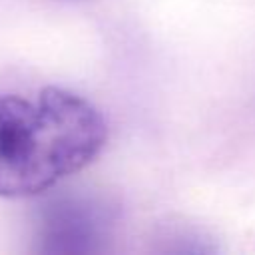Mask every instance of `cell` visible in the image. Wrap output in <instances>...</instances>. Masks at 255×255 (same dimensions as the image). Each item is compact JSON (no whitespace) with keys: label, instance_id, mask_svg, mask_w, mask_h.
I'll return each mask as SVG.
<instances>
[{"label":"cell","instance_id":"1","mask_svg":"<svg viewBox=\"0 0 255 255\" xmlns=\"http://www.w3.org/2000/svg\"><path fill=\"white\" fill-rule=\"evenodd\" d=\"M106 141L104 114L72 90L0 92V197L54 189L88 167Z\"/></svg>","mask_w":255,"mask_h":255},{"label":"cell","instance_id":"2","mask_svg":"<svg viewBox=\"0 0 255 255\" xmlns=\"http://www.w3.org/2000/svg\"><path fill=\"white\" fill-rule=\"evenodd\" d=\"M116 213L100 197L64 193L46 199L38 209V251L82 255L106 249Z\"/></svg>","mask_w":255,"mask_h":255}]
</instances>
